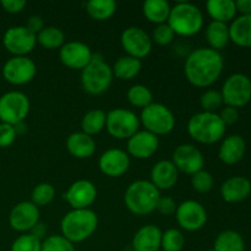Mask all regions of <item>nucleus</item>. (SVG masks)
Segmentation results:
<instances>
[{"label":"nucleus","mask_w":251,"mask_h":251,"mask_svg":"<svg viewBox=\"0 0 251 251\" xmlns=\"http://www.w3.org/2000/svg\"><path fill=\"white\" fill-rule=\"evenodd\" d=\"M26 27L32 32V33H34L37 36V34H38L46 26H44V20L42 19L41 16L33 15V16H31L28 19Z\"/></svg>","instance_id":"nucleus-47"},{"label":"nucleus","mask_w":251,"mask_h":251,"mask_svg":"<svg viewBox=\"0 0 251 251\" xmlns=\"http://www.w3.org/2000/svg\"><path fill=\"white\" fill-rule=\"evenodd\" d=\"M167 24L173 29L174 34L183 37L195 36L203 27L202 11L193 2H176L172 6Z\"/></svg>","instance_id":"nucleus-5"},{"label":"nucleus","mask_w":251,"mask_h":251,"mask_svg":"<svg viewBox=\"0 0 251 251\" xmlns=\"http://www.w3.org/2000/svg\"><path fill=\"white\" fill-rule=\"evenodd\" d=\"M158 147V136L147 130H139L127 140L126 153L137 159H147L156 153Z\"/></svg>","instance_id":"nucleus-20"},{"label":"nucleus","mask_w":251,"mask_h":251,"mask_svg":"<svg viewBox=\"0 0 251 251\" xmlns=\"http://www.w3.org/2000/svg\"><path fill=\"white\" fill-rule=\"evenodd\" d=\"M176 207H178V205H176L173 199L169 198V196H164V198L161 196L158 202H157L156 210L163 216H172L176 215Z\"/></svg>","instance_id":"nucleus-44"},{"label":"nucleus","mask_w":251,"mask_h":251,"mask_svg":"<svg viewBox=\"0 0 251 251\" xmlns=\"http://www.w3.org/2000/svg\"><path fill=\"white\" fill-rule=\"evenodd\" d=\"M42 240L33 237L31 233H25L14 240L11 251H41Z\"/></svg>","instance_id":"nucleus-41"},{"label":"nucleus","mask_w":251,"mask_h":251,"mask_svg":"<svg viewBox=\"0 0 251 251\" xmlns=\"http://www.w3.org/2000/svg\"><path fill=\"white\" fill-rule=\"evenodd\" d=\"M142 69V61L132 56L124 55L117 59L113 65V75L119 80H132L140 74Z\"/></svg>","instance_id":"nucleus-30"},{"label":"nucleus","mask_w":251,"mask_h":251,"mask_svg":"<svg viewBox=\"0 0 251 251\" xmlns=\"http://www.w3.org/2000/svg\"><path fill=\"white\" fill-rule=\"evenodd\" d=\"M117 11V2L113 0H90L86 2V12L96 21H105Z\"/></svg>","instance_id":"nucleus-33"},{"label":"nucleus","mask_w":251,"mask_h":251,"mask_svg":"<svg viewBox=\"0 0 251 251\" xmlns=\"http://www.w3.org/2000/svg\"><path fill=\"white\" fill-rule=\"evenodd\" d=\"M229 38L235 46L242 48L251 47V15L235 17L229 26Z\"/></svg>","instance_id":"nucleus-26"},{"label":"nucleus","mask_w":251,"mask_h":251,"mask_svg":"<svg viewBox=\"0 0 251 251\" xmlns=\"http://www.w3.org/2000/svg\"><path fill=\"white\" fill-rule=\"evenodd\" d=\"M207 251H215L213 249H210V250H207Z\"/></svg>","instance_id":"nucleus-51"},{"label":"nucleus","mask_w":251,"mask_h":251,"mask_svg":"<svg viewBox=\"0 0 251 251\" xmlns=\"http://www.w3.org/2000/svg\"><path fill=\"white\" fill-rule=\"evenodd\" d=\"M31 233L32 235H33V237H36V238H38L39 240H42V242H43L44 239H46V234H47V226L44 225V223H42L41 221H39L38 223H37L36 226H34L33 228H32L31 229Z\"/></svg>","instance_id":"nucleus-48"},{"label":"nucleus","mask_w":251,"mask_h":251,"mask_svg":"<svg viewBox=\"0 0 251 251\" xmlns=\"http://www.w3.org/2000/svg\"><path fill=\"white\" fill-rule=\"evenodd\" d=\"M162 230L154 225L140 228L132 238L131 247L134 251H158L161 249Z\"/></svg>","instance_id":"nucleus-24"},{"label":"nucleus","mask_w":251,"mask_h":251,"mask_svg":"<svg viewBox=\"0 0 251 251\" xmlns=\"http://www.w3.org/2000/svg\"><path fill=\"white\" fill-rule=\"evenodd\" d=\"M179 172L173 162L168 159L159 161L151 169V183L161 190H169L176 184Z\"/></svg>","instance_id":"nucleus-23"},{"label":"nucleus","mask_w":251,"mask_h":251,"mask_svg":"<svg viewBox=\"0 0 251 251\" xmlns=\"http://www.w3.org/2000/svg\"><path fill=\"white\" fill-rule=\"evenodd\" d=\"M96 147L95 139L82 131L73 132L66 139V150L76 158H90L95 154Z\"/></svg>","instance_id":"nucleus-25"},{"label":"nucleus","mask_w":251,"mask_h":251,"mask_svg":"<svg viewBox=\"0 0 251 251\" xmlns=\"http://www.w3.org/2000/svg\"><path fill=\"white\" fill-rule=\"evenodd\" d=\"M213 184H215V180H213L212 174L205 169H201L198 173L191 176V186L194 190L200 194H206L212 190Z\"/></svg>","instance_id":"nucleus-40"},{"label":"nucleus","mask_w":251,"mask_h":251,"mask_svg":"<svg viewBox=\"0 0 251 251\" xmlns=\"http://www.w3.org/2000/svg\"><path fill=\"white\" fill-rule=\"evenodd\" d=\"M107 113L102 109L88 110L81 120V131L90 136L100 134L105 127Z\"/></svg>","instance_id":"nucleus-32"},{"label":"nucleus","mask_w":251,"mask_h":251,"mask_svg":"<svg viewBox=\"0 0 251 251\" xmlns=\"http://www.w3.org/2000/svg\"><path fill=\"white\" fill-rule=\"evenodd\" d=\"M140 118L132 110L115 108L107 113L105 129L110 136L118 140H129L139 131Z\"/></svg>","instance_id":"nucleus-8"},{"label":"nucleus","mask_w":251,"mask_h":251,"mask_svg":"<svg viewBox=\"0 0 251 251\" xmlns=\"http://www.w3.org/2000/svg\"><path fill=\"white\" fill-rule=\"evenodd\" d=\"M41 251H76L75 245L63 235H49L42 242Z\"/></svg>","instance_id":"nucleus-39"},{"label":"nucleus","mask_w":251,"mask_h":251,"mask_svg":"<svg viewBox=\"0 0 251 251\" xmlns=\"http://www.w3.org/2000/svg\"><path fill=\"white\" fill-rule=\"evenodd\" d=\"M64 198L73 210L90 208L97 199V189L92 181L81 179L71 184Z\"/></svg>","instance_id":"nucleus-18"},{"label":"nucleus","mask_w":251,"mask_h":251,"mask_svg":"<svg viewBox=\"0 0 251 251\" xmlns=\"http://www.w3.org/2000/svg\"><path fill=\"white\" fill-rule=\"evenodd\" d=\"M37 75V65L28 56H12L2 66V77L15 86L26 85Z\"/></svg>","instance_id":"nucleus-12"},{"label":"nucleus","mask_w":251,"mask_h":251,"mask_svg":"<svg viewBox=\"0 0 251 251\" xmlns=\"http://www.w3.org/2000/svg\"><path fill=\"white\" fill-rule=\"evenodd\" d=\"M15 130H16L17 136H19V135H24L25 132L27 131V125L25 124V122L19 123V124L15 125Z\"/></svg>","instance_id":"nucleus-50"},{"label":"nucleus","mask_w":251,"mask_h":251,"mask_svg":"<svg viewBox=\"0 0 251 251\" xmlns=\"http://www.w3.org/2000/svg\"><path fill=\"white\" fill-rule=\"evenodd\" d=\"M98 167L104 176L119 178L129 171L130 156L120 149H109L100 154Z\"/></svg>","instance_id":"nucleus-19"},{"label":"nucleus","mask_w":251,"mask_h":251,"mask_svg":"<svg viewBox=\"0 0 251 251\" xmlns=\"http://www.w3.org/2000/svg\"><path fill=\"white\" fill-rule=\"evenodd\" d=\"M225 61L221 51L206 48H198L191 51L184 64V74L189 82L199 88L212 86L222 75Z\"/></svg>","instance_id":"nucleus-1"},{"label":"nucleus","mask_w":251,"mask_h":251,"mask_svg":"<svg viewBox=\"0 0 251 251\" xmlns=\"http://www.w3.org/2000/svg\"><path fill=\"white\" fill-rule=\"evenodd\" d=\"M120 43L126 55L136 59H144L151 53L152 39L145 29L140 27H127L120 36Z\"/></svg>","instance_id":"nucleus-13"},{"label":"nucleus","mask_w":251,"mask_h":251,"mask_svg":"<svg viewBox=\"0 0 251 251\" xmlns=\"http://www.w3.org/2000/svg\"><path fill=\"white\" fill-rule=\"evenodd\" d=\"M215 251H245V242L242 235L232 229L221 232L213 243Z\"/></svg>","instance_id":"nucleus-31"},{"label":"nucleus","mask_w":251,"mask_h":251,"mask_svg":"<svg viewBox=\"0 0 251 251\" xmlns=\"http://www.w3.org/2000/svg\"><path fill=\"white\" fill-rule=\"evenodd\" d=\"M218 115L222 119V122L225 123L226 126H228V125H233L238 122V119H239V110L237 108L225 105L220 110V114Z\"/></svg>","instance_id":"nucleus-45"},{"label":"nucleus","mask_w":251,"mask_h":251,"mask_svg":"<svg viewBox=\"0 0 251 251\" xmlns=\"http://www.w3.org/2000/svg\"><path fill=\"white\" fill-rule=\"evenodd\" d=\"M161 198L158 189L150 180L132 181L124 194L127 210L136 216H146L153 212Z\"/></svg>","instance_id":"nucleus-4"},{"label":"nucleus","mask_w":251,"mask_h":251,"mask_svg":"<svg viewBox=\"0 0 251 251\" xmlns=\"http://www.w3.org/2000/svg\"><path fill=\"white\" fill-rule=\"evenodd\" d=\"M227 126L218 113L200 112L194 114L188 122V134L194 141L212 145L225 137Z\"/></svg>","instance_id":"nucleus-3"},{"label":"nucleus","mask_w":251,"mask_h":251,"mask_svg":"<svg viewBox=\"0 0 251 251\" xmlns=\"http://www.w3.org/2000/svg\"><path fill=\"white\" fill-rule=\"evenodd\" d=\"M54 198H55L54 186L49 183H41L34 186L32 190L31 202L34 203L38 208L44 207V206L49 205L54 200Z\"/></svg>","instance_id":"nucleus-37"},{"label":"nucleus","mask_w":251,"mask_h":251,"mask_svg":"<svg viewBox=\"0 0 251 251\" xmlns=\"http://www.w3.org/2000/svg\"><path fill=\"white\" fill-rule=\"evenodd\" d=\"M39 208L31 201H22L12 207L9 215V223L16 232H31L32 228L39 222Z\"/></svg>","instance_id":"nucleus-17"},{"label":"nucleus","mask_w":251,"mask_h":251,"mask_svg":"<svg viewBox=\"0 0 251 251\" xmlns=\"http://www.w3.org/2000/svg\"><path fill=\"white\" fill-rule=\"evenodd\" d=\"M112 66L107 64L100 54H93L91 63L81 70V85L88 95L98 96L104 93L113 82Z\"/></svg>","instance_id":"nucleus-6"},{"label":"nucleus","mask_w":251,"mask_h":251,"mask_svg":"<svg viewBox=\"0 0 251 251\" xmlns=\"http://www.w3.org/2000/svg\"><path fill=\"white\" fill-rule=\"evenodd\" d=\"M127 100L132 107L146 108L151 103H153V95L151 90L145 85H134L127 91Z\"/></svg>","instance_id":"nucleus-35"},{"label":"nucleus","mask_w":251,"mask_h":251,"mask_svg":"<svg viewBox=\"0 0 251 251\" xmlns=\"http://www.w3.org/2000/svg\"><path fill=\"white\" fill-rule=\"evenodd\" d=\"M16 137L17 134L14 125L0 123V147L1 149L11 146L15 140H16Z\"/></svg>","instance_id":"nucleus-43"},{"label":"nucleus","mask_w":251,"mask_h":251,"mask_svg":"<svg viewBox=\"0 0 251 251\" xmlns=\"http://www.w3.org/2000/svg\"><path fill=\"white\" fill-rule=\"evenodd\" d=\"M247 152V142L240 135H229L223 139L218 150V158L227 166L239 163Z\"/></svg>","instance_id":"nucleus-22"},{"label":"nucleus","mask_w":251,"mask_h":251,"mask_svg":"<svg viewBox=\"0 0 251 251\" xmlns=\"http://www.w3.org/2000/svg\"><path fill=\"white\" fill-rule=\"evenodd\" d=\"M5 49L14 56H27L37 44V36L26 26H12L2 36Z\"/></svg>","instance_id":"nucleus-11"},{"label":"nucleus","mask_w":251,"mask_h":251,"mask_svg":"<svg viewBox=\"0 0 251 251\" xmlns=\"http://www.w3.org/2000/svg\"><path fill=\"white\" fill-rule=\"evenodd\" d=\"M37 43L41 44L43 48L53 50V49H60L65 44V34L60 28L54 26L44 27L38 34H37Z\"/></svg>","instance_id":"nucleus-34"},{"label":"nucleus","mask_w":251,"mask_h":251,"mask_svg":"<svg viewBox=\"0 0 251 251\" xmlns=\"http://www.w3.org/2000/svg\"><path fill=\"white\" fill-rule=\"evenodd\" d=\"M174 37H176V34H174L173 29L169 27V25L162 24L154 27L151 39L158 46H168L174 41Z\"/></svg>","instance_id":"nucleus-42"},{"label":"nucleus","mask_w":251,"mask_h":251,"mask_svg":"<svg viewBox=\"0 0 251 251\" xmlns=\"http://www.w3.org/2000/svg\"><path fill=\"white\" fill-rule=\"evenodd\" d=\"M172 162L176 167L178 172L193 176L203 169L205 158L202 152L198 147L191 144H183L176 147L173 151Z\"/></svg>","instance_id":"nucleus-15"},{"label":"nucleus","mask_w":251,"mask_h":251,"mask_svg":"<svg viewBox=\"0 0 251 251\" xmlns=\"http://www.w3.org/2000/svg\"><path fill=\"white\" fill-rule=\"evenodd\" d=\"M176 222L186 232H198L207 222V212L200 202L186 200L176 207Z\"/></svg>","instance_id":"nucleus-14"},{"label":"nucleus","mask_w":251,"mask_h":251,"mask_svg":"<svg viewBox=\"0 0 251 251\" xmlns=\"http://www.w3.org/2000/svg\"><path fill=\"white\" fill-rule=\"evenodd\" d=\"M98 227V216L91 208L71 210L60 222L61 235L73 244L87 240Z\"/></svg>","instance_id":"nucleus-2"},{"label":"nucleus","mask_w":251,"mask_h":251,"mask_svg":"<svg viewBox=\"0 0 251 251\" xmlns=\"http://www.w3.org/2000/svg\"><path fill=\"white\" fill-rule=\"evenodd\" d=\"M140 123L147 131L156 136H164L171 134L176 127V117L167 105L153 102L142 109Z\"/></svg>","instance_id":"nucleus-7"},{"label":"nucleus","mask_w":251,"mask_h":251,"mask_svg":"<svg viewBox=\"0 0 251 251\" xmlns=\"http://www.w3.org/2000/svg\"><path fill=\"white\" fill-rule=\"evenodd\" d=\"M200 104L202 108V112L217 113L223 107V98L221 95V91L217 90H207L201 95Z\"/></svg>","instance_id":"nucleus-38"},{"label":"nucleus","mask_w":251,"mask_h":251,"mask_svg":"<svg viewBox=\"0 0 251 251\" xmlns=\"http://www.w3.org/2000/svg\"><path fill=\"white\" fill-rule=\"evenodd\" d=\"M31 109L28 97L20 91H10L0 97V120L1 123L16 125L26 120Z\"/></svg>","instance_id":"nucleus-9"},{"label":"nucleus","mask_w":251,"mask_h":251,"mask_svg":"<svg viewBox=\"0 0 251 251\" xmlns=\"http://www.w3.org/2000/svg\"><path fill=\"white\" fill-rule=\"evenodd\" d=\"M223 103L233 108L245 107L251 100V80L245 74H233L226 78L221 90Z\"/></svg>","instance_id":"nucleus-10"},{"label":"nucleus","mask_w":251,"mask_h":251,"mask_svg":"<svg viewBox=\"0 0 251 251\" xmlns=\"http://www.w3.org/2000/svg\"><path fill=\"white\" fill-rule=\"evenodd\" d=\"M60 61L69 69L83 70L93 58V53L86 43L78 41L66 42L59 49Z\"/></svg>","instance_id":"nucleus-16"},{"label":"nucleus","mask_w":251,"mask_h":251,"mask_svg":"<svg viewBox=\"0 0 251 251\" xmlns=\"http://www.w3.org/2000/svg\"><path fill=\"white\" fill-rule=\"evenodd\" d=\"M171 9V4L166 0H146L142 5L145 17L154 25L167 24Z\"/></svg>","instance_id":"nucleus-29"},{"label":"nucleus","mask_w":251,"mask_h":251,"mask_svg":"<svg viewBox=\"0 0 251 251\" xmlns=\"http://www.w3.org/2000/svg\"><path fill=\"white\" fill-rule=\"evenodd\" d=\"M185 245V238L181 230L171 228L162 233L161 249L163 251H181Z\"/></svg>","instance_id":"nucleus-36"},{"label":"nucleus","mask_w":251,"mask_h":251,"mask_svg":"<svg viewBox=\"0 0 251 251\" xmlns=\"http://www.w3.org/2000/svg\"><path fill=\"white\" fill-rule=\"evenodd\" d=\"M235 7L240 15H251V0H237Z\"/></svg>","instance_id":"nucleus-49"},{"label":"nucleus","mask_w":251,"mask_h":251,"mask_svg":"<svg viewBox=\"0 0 251 251\" xmlns=\"http://www.w3.org/2000/svg\"><path fill=\"white\" fill-rule=\"evenodd\" d=\"M206 11L212 21L228 24L237 16V7L233 0H208L206 2Z\"/></svg>","instance_id":"nucleus-27"},{"label":"nucleus","mask_w":251,"mask_h":251,"mask_svg":"<svg viewBox=\"0 0 251 251\" xmlns=\"http://www.w3.org/2000/svg\"><path fill=\"white\" fill-rule=\"evenodd\" d=\"M0 5L9 14H19L25 9L27 2L25 0H1Z\"/></svg>","instance_id":"nucleus-46"},{"label":"nucleus","mask_w":251,"mask_h":251,"mask_svg":"<svg viewBox=\"0 0 251 251\" xmlns=\"http://www.w3.org/2000/svg\"><path fill=\"white\" fill-rule=\"evenodd\" d=\"M205 36L206 41L210 46L208 48L220 51L221 49L226 48L230 42L229 26L227 24H222V22L211 21L206 27Z\"/></svg>","instance_id":"nucleus-28"},{"label":"nucleus","mask_w":251,"mask_h":251,"mask_svg":"<svg viewBox=\"0 0 251 251\" xmlns=\"http://www.w3.org/2000/svg\"><path fill=\"white\" fill-rule=\"evenodd\" d=\"M251 194V181L242 176L227 179L221 186V196L228 203H237L247 200Z\"/></svg>","instance_id":"nucleus-21"}]
</instances>
